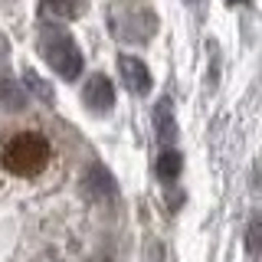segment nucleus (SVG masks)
<instances>
[{"mask_svg":"<svg viewBox=\"0 0 262 262\" xmlns=\"http://www.w3.org/2000/svg\"><path fill=\"white\" fill-rule=\"evenodd\" d=\"M180 170H184V158H180L177 151H161V161H158V177L161 180H177Z\"/></svg>","mask_w":262,"mask_h":262,"instance_id":"0eeeda50","label":"nucleus"},{"mask_svg":"<svg viewBox=\"0 0 262 262\" xmlns=\"http://www.w3.org/2000/svg\"><path fill=\"white\" fill-rule=\"evenodd\" d=\"M82 102H85V108L92 115H108L115 108V89H112V79L102 76V72H95V76H89L85 89H82Z\"/></svg>","mask_w":262,"mask_h":262,"instance_id":"7ed1b4c3","label":"nucleus"},{"mask_svg":"<svg viewBox=\"0 0 262 262\" xmlns=\"http://www.w3.org/2000/svg\"><path fill=\"white\" fill-rule=\"evenodd\" d=\"M154 125H158L161 141H174V138H177V121H174L170 98H161V102H158V108H154Z\"/></svg>","mask_w":262,"mask_h":262,"instance_id":"39448f33","label":"nucleus"},{"mask_svg":"<svg viewBox=\"0 0 262 262\" xmlns=\"http://www.w3.org/2000/svg\"><path fill=\"white\" fill-rule=\"evenodd\" d=\"M23 79H27V89H30V92L36 95V98H39V102H46V105L53 102V89H49V85H46V82L39 79L33 69H27V72H23Z\"/></svg>","mask_w":262,"mask_h":262,"instance_id":"1a4fd4ad","label":"nucleus"},{"mask_svg":"<svg viewBox=\"0 0 262 262\" xmlns=\"http://www.w3.org/2000/svg\"><path fill=\"white\" fill-rule=\"evenodd\" d=\"M118 72H121V79H125V85H128L131 95H147V92H151V85H154L151 69H147L138 56H121V59H118Z\"/></svg>","mask_w":262,"mask_h":262,"instance_id":"20e7f679","label":"nucleus"},{"mask_svg":"<svg viewBox=\"0 0 262 262\" xmlns=\"http://www.w3.org/2000/svg\"><path fill=\"white\" fill-rule=\"evenodd\" d=\"M229 4H246V0H229Z\"/></svg>","mask_w":262,"mask_h":262,"instance_id":"9d476101","label":"nucleus"},{"mask_svg":"<svg viewBox=\"0 0 262 262\" xmlns=\"http://www.w3.org/2000/svg\"><path fill=\"white\" fill-rule=\"evenodd\" d=\"M39 53L53 66V72L66 82H76L82 76V53L76 39L69 36L62 27H43L39 30Z\"/></svg>","mask_w":262,"mask_h":262,"instance_id":"f03ea898","label":"nucleus"},{"mask_svg":"<svg viewBox=\"0 0 262 262\" xmlns=\"http://www.w3.org/2000/svg\"><path fill=\"white\" fill-rule=\"evenodd\" d=\"M193 4H203V0H193Z\"/></svg>","mask_w":262,"mask_h":262,"instance_id":"9b49d317","label":"nucleus"},{"mask_svg":"<svg viewBox=\"0 0 262 262\" xmlns=\"http://www.w3.org/2000/svg\"><path fill=\"white\" fill-rule=\"evenodd\" d=\"M53 161V147L39 131H16L0 147V164L13 177H39Z\"/></svg>","mask_w":262,"mask_h":262,"instance_id":"f257e3e1","label":"nucleus"},{"mask_svg":"<svg viewBox=\"0 0 262 262\" xmlns=\"http://www.w3.org/2000/svg\"><path fill=\"white\" fill-rule=\"evenodd\" d=\"M85 190H89V193L112 196V193H115V180L108 177V170H105V167H98V164H95V167L85 174Z\"/></svg>","mask_w":262,"mask_h":262,"instance_id":"423d86ee","label":"nucleus"},{"mask_svg":"<svg viewBox=\"0 0 262 262\" xmlns=\"http://www.w3.org/2000/svg\"><path fill=\"white\" fill-rule=\"evenodd\" d=\"M46 10L56 13L59 20H72L85 10V0H46Z\"/></svg>","mask_w":262,"mask_h":262,"instance_id":"6e6552de","label":"nucleus"}]
</instances>
